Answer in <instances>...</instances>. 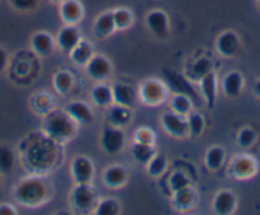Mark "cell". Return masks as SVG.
Instances as JSON below:
<instances>
[{
	"mask_svg": "<svg viewBox=\"0 0 260 215\" xmlns=\"http://www.w3.org/2000/svg\"><path fill=\"white\" fill-rule=\"evenodd\" d=\"M22 163L35 174H44L55 166L57 146L46 135H32L24 139L19 146Z\"/></svg>",
	"mask_w": 260,
	"mask_h": 215,
	"instance_id": "obj_1",
	"label": "cell"
},
{
	"mask_svg": "<svg viewBox=\"0 0 260 215\" xmlns=\"http://www.w3.org/2000/svg\"><path fill=\"white\" fill-rule=\"evenodd\" d=\"M14 199L26 207L41 206L51 196V186L42 174L27 177L18 182L13 191Z\"/></svg>",
	"mask_w": 260,
	"mask_h": 215,
	"instance_id": "obj_2",
	"label": "cell"
},
{
	"mask_svg": "<svg viewBox=\"0 0 260 215\" xmlns=\"http://www.w3.org/2000/svg\"><path fill=\"white\" fill-rule=\"evenodd\" d=\"M44 131L56 144H62L76 135L77 122L65 111H50L45 119Z\"/></svg>",
	"mask_w": 260,
	"mask_h": 215,
	"instance_id": "obj_3",
	"label": "cell"
},
{
	"mask_svg": "<svg viewBox=\"0 0 260 215\" xmlns=\"http://www.w3.org/2000/svg\"><path fill=\"white\" fill-rule=\"evenodd\" d=\"M164 81L167 89L171 90L172 94L186 95L191 99L192 105H201V95L197 92L191 81L186 76L175 71H170V69H164Z\"/></svg>",
	"mask_w": 260,
	"mask_h": 215,
	"instance_id": "obj_4",
	"label": "cell"
},
{
	"mask_svg": "<svg viewBox=\"0 0 260 215\" xmlns=\"http://www.w3.org/2000/svg\"><path fill=\"white\" fill-rule=\"evenodd\" d=\"M139 100L148 106H157L166 101L169 96V89L166 84L159 79H146L139 87Z\"/></svg>",
	"mask_w": 260,
	"mask_h": 215,
	"instance_id": "obj_5",
	"label": "cell"
},
{
	"mask_svg": "<svg viewBox=\"0 0 260 215\" xmlns=\"http://www.w3.org/2000/svg\"><path fill=\"white\" fill-rule=\"evenodd\" d=\"M72 205L78 211H92L97 206V192L91 183H77L71 194Z\"/></svg>",
	"mask_w": 260,
	"mask_h": 215,
	"instance_id": "obj_6",
	"label": "cell"
},
{
	"mask_svg": "<svg viewBox=\"0 0 260 215\" xmlns=\"http://www.w3.org/2000/svg\"><path fill=\"white\" fill-rule=\"evenodd\" d=\"M126 137L121 127L106 126L101 135V146L107 155H116L124 149Z\"/></svg>",
	"mask_w": 260,
	"mask_h": 215,
	"instance_id": "obj_7",
	"label": "cell"
},
{
	"mask_svg": "<svg viewBox=\"0 0 260 215\" xmlns=\"http://www.w3.org/2000/svg\"><path fill=\"white\" fill-rule=\"evenodd\" d=\"M162 126L165 131L171 136L177 139H184L189 136V124H187V117L176 112H167L162 116Z\"/></svg>",
	"mask_w": 260,
	"mask_h": 215,
	"instance_id": "obj_8",
	"label": "cell"
},
{
	"mask_svg": "<svg viewBox=\"0 0 260 215\" xmlns=\"http://www.w3.org/2000/svg\"><path fill=\"white\" fill-rule=\"evenodd\" d=\"M111 87L112 95H114V104L122 105V106L133 109L141 101L139 100V92L136 87L130 86L127 84H122V82L114 84V86Z\"/></svg>",
	"mask_w": 260,
	"mask_h": 215,
	"instance_id": "obj_9",
	"label": "cell"
},
{
	"mask_svg": "<svg viewBox=\"0 0 260 215\" xmlns=\"http://www.w3.org/2000/svg\"><path fill=\"white\" fill-rule=\"evenodd\" d=\"M146 23L149 31L158 39H166L170 35V21L166 12L153 9L146 17Z\"/></svg>",
	"mask_w": 260,
	"mask_h": 215,
	"instance_id": "obj_10",
	"label": "cell"
},
{
	"mask_svg": "<svg viewBox=\"0 0 260 215\" xmlns=\"http://www.w3.org/2000/svg\"><path fill=\"white\" fill-rule=\"evenodd\" d=\"M86 71L92 79L104 82L112 74V64L106 57L93 56L86 64Z\"/></svg>",
	"mask_w": 260,
	"mask_h": 215,
	"instance_id": "obj_11",
	"label": "cell"
},
{
	"mask_svg": "<svg viewBox=\"0 0 260 215\" xmlns=\"http://www.w3.org/2000/svg\"><path fill=\"white\" fill-rule=\"evenodd\" d=\"M72 176L76 183H91L94 176L92 160L84 155L74 157L72 162Z\"/></svg>",
	"mask_w": 260,
	"mask_h": 215,
	"instance_id": "obj_12",
	"label": "cell"
},
{
	"mask_svg": "<svg viewBox=\"0 0 260 215\" xmlns=\"http://www.w3.org/2000/svg\"><path fill=\"white\" fill-rule=\"evenodd\" d=\"M59 12L65 24L79 23L84 16V8L79 0H62Z\"/></svg>",
	"mask_w": 260,
	"mask_h": 215,
	"instance_id": "obj_13",
	"label": "cell"
},
{
	"mask_svg": "<svg viewBox=\"0 0 260 215\" xmlns=\"http://www.w3.org/2000/svg\"><path fill=\"white\" fill-rule=\"evenodd\" d=\"M81 40V32L77 29L76 24H65L57 34L56 44L62 51L69 54Z\"/></svg>",
	"mask_w": 260,
	"mask_h": 215,
	"instance_id": "obj_14",
	"label": "cell"
},
{
	"mask_svg": "<svg viewBox=\"0 0 260 215\" xmlns=\"http://www.w3.org/2000/svg\"><path fill=\"white\" fill-rule=\"evenodd\" d=\"M78 124L89 126L93 123L94 116L88 104L84 101H72L64 109Z\"/></svg>",
	"mask_w": 260,
	"mask_h": 215,
	"instance_id": "obj_15",
	"label": "cell"
},
{
	"mask_svg": "<svg viewBox=\"0 0 260 215\" xmlns=\"http://www.w3.org/2000/svg\"><path fill=\"white\" fill-rule=\"evenodd\" d=\"M240 49V39L236 32L224 31L217 39V50L222 57L231 58L236 56Z\"/></svg>",
	"mask_w": 260,
	"mask_h": 215,
	"instance_id": "obj_16",
	"label": "cell"
},
{
	"mask_svg": "<svg viewBox=\"0 0 260 215\" xmlns=\"http://www.w3.org/2000/svg\"><path fill=\"white\" fill-rule=\"evenodd\" d=\"M256 171V163L252 157L247 155H240L234 159L231 163V174L236 178L245 179L254 176Z\"/></svg>",
	"mask_w": 260,
	"mask_h": 215,
	"instance_id": "obj_17",
	"label": "cell"
},
{
	"mask_svg": "<svg viewBox=\"0 0 260 215\" xmlns=\"http://www.w3.org/2000/svg\"><path fill=\"white\" fill-rule=\"evenodd\" d=\"M31 45L37 56L49 57L51 56L55 49V40L49 32L39 31L32 36Z\"/></svg>",
	"mask_w": 260,
	"mask_h": 215,
	"instance_id": "obj_18",
	"label": "cell"
},
{
	"mask_svg": "<svg viewBox=\"0 0 260 215\" xmlns=\"http://www.w3.org/2000/svg\"><path fill=\"white\" fill-rule=\"evenodd\" d=\"M237 200L234 192L219 191L213 199V210L216 214L229 215L236 209Z\"/></svg>",
	"mask_w": 260,
	"mask_h": 215,
	"instance_id": "obj_19",
	"label": "cell"
},
{
	"mask_svg": "<svg viewBox=\"0 0 260 215\" xmlns=\"http://www.w3.org/2000/svg\"><path fill=\"white\" fill-rule=\"evenodd\" d=\"M201 90L203 94L204 100L207 102V106L209 109L214 108L216 105V97H217V74L216 72L212 71L208 74L201 79Z\"/></svg>",
	"mask_w": 260,
	"mask_h": 215,
	"instance_id": "obj_20",
	"label": "cell"
},
{
	"mask_svg": "<svg viewBox=\"0 0 260 215\" xmlns=\"http://www.w3.org/2000/svg\"><path fill=\"white\" fill-rule=\"evenodd\" d=\"M172 204L180 211H187L197 204V192L194 191L191 186L186 187L184 190L174 192L172 197Z\"/></svg>",
	"mask_w": 260,
	"mask_h": 215,
	"instance_id": "obj_21",
	"label": "cell"
},
{
	"mask_svg": "<svg viewBox=\"0 0 260 215\" xmlns=\"http://www.w3.org/2000/svg\"><path fill=\"white\" fill-rule=\"evenodd\" d=\"M93 30L94 35L97 37H100V39H105V37H109L110 35L114 34V31L116 30V26H115L112 11H107L100 14L96 21H94Z\"/></svg>",
	"mask_w": 260,
	"mask_h": 215,
	"instance_id": "obj_22",
	"label": "cell"
},
{
	"mask_svg": "<svg viewBox=\"0 0 260 215\" xmlns=\"http://www.w3.org/2000/svg\"><path fill=\"white\" fill-rule=\"evenodd\" d=\"M127 181V172L122 166H111L105 171L104 182L110 189H120Z\"/></svg>",
	"mask_w": 260,
	"mask_h": 215,
	"instance_id": "obj_23",
	"label": "cell"
},
{
	"mask_svg": "<svg viewBox=\"0 0 260 215\" xmlns=\"http://www.w3.org/2000/svg\"><path fill=\"white\" fill-rule=\"evenodd\" d=\"M242 86H244V77L240 72L232 71L224 76L222 81V87L226 96L229 97H237L241 94Z\"/></svg>",
	"mask_w": 260,
	"mask_h": 215,
	"instance_id": "obj_24",
	"label": "cell"
},
{
	"mask_svg": "<svg viewBox=\"0 0 260 215\" xmlns=\"http://www.w3.org/2000/svg\"><path fill=\"white\" fill-rule=\"evenodd\" d=\"M69 56H71V59L76 64H78V66H86L89 62V59L94 56L93 46L87 40H81L77 44V46L69 52Z\"/></svg>",
	"mask_w": 260,
	"mask_h": 215,
	"instance_id": "obj_25",
	"label": "cell"
},
{
	"mask_svg": "<svg viewBox=\"0 0 260 215\" xmlns=\"http://www.w3.org/2000/svg\"><path fill=\"white\" fill-rule=\"evenodd\" d=\"M92 101L101 108H110L114 104V95L112 87L106 84H99L91 91Z\"/></svg>",
	"mask_w": 260,
	"mask_h": 215,
	"instance_id": "obj_26",
	"label": "cell"
},
{
	"mask_svg": "<svg viewBox=\"0 0 260 215\" xmlns=\"http://www.w3.org/2000/svg\"><path fill=\"white\" fill-rule=\"evenodd\" d=\"M213 71V63L208 58H199L190 66L189 72H187V78L190 81L199 82L206 74Z\"/></svg>",
	"mask_w": 260,
	"mask_h": 215,
	"instance_id": "obj_27",
	"label": "cell"
},
{
	"mask_svg": "<svg viewBox=\"0 0 260 215\" xmlns=\"http://www.w3.org/2000/svg\"><path fill=\"white\" fill-rule=\"evenodd\" d=\"M109 119L111 122L112 126L116 127H124L132 119V109L126 106H122V105L112 104L110 106L109 112Z\"/></svg>",
	"mask_w": 260,
	"mask_h": 215,
	"instance_id": "obj_28",
	"label": "cell"
},
{
	"mask_svg": "<svg viewBox=\"0 0 260 215\" xmlns=\"http://www.w3.org/2000/svg\"><path fill=\"white\" fill-rule=\"evenodd\" d=\"M132 155H133L137 163L142 164V166H147L151 162L152 157L156 155V150H154L153 145L134 141L133 146H132Z\"/></svg>",
	"mask_w": 260,
	"mask_h": 215,
	"instance_id": "obj_29",
	"label": "cell"
},
{
	"mask_svg": "<svg viewBox=\"0 0 260 215\" xmlns=\"http://www.w3.org/2000/svg\"><path fill=\"white\" fill-rule=\"evenodd\" d=\"M16 166L14 151L7 145H0V174H8Z\"/></svg>",
	"mask_w": 260,
	"mask_h": 215,
	"instance_id": "obj_30",
	"label": "cell"
},
{
	"mask_svg": "<svg viewBox=\"0 0 260 215\" xmlns=\"http://www.w3.org/2000/svg\"><path fill=\"white\" fill-rule=\"evenodd\" d=\"M226 157V151L221 146H213L207 151L206 155V166L209 171H217L222 167Z\"/></svg>",
	"mask_w": 260,
	"mask_h": 215,
	"instance_id": "obj_31",
	"label": "cell"
},
{
	"mask_svg": "<svg viewBox=\"0 0 260 215\" xmlns=\"http://www.w3.org/2000/svg\"><path fill=\"white\" fill-rule=\"evenodd\" d=\"M114 14V21L116 30L120 31H124V30L129 29L134 22V16L133 12L127 8H116L112 11Z\"/></svg>",
	"mask_w": 260,
	"mask_h": 215,
	"instance_id": "obj_32",
	"label": "cell"
},
{
	"mask_svg": "<svg viewBox=\"0 0 260 215\" xmlns=\"http://www.w3.org/2000/svg\"><path fill=\"white\" fill-rule=\"evenodd\" d=\"M171 109L172 112L182 114V116H187L191 112L192 101L189 96L182 94H174L171 97Z\"/></svg>",
	"mask_w": 260,
	"mask_h": 215,
	"instance_id": "obj_33",
	"label": "cell"
},
{
	"mask_svg": "<svg viewBox=\"0 0 260 215\" xmlns=\"http://www.w3.org/2000/svg\"><path fill=\"white\" fill-rule=\"evenodd\" d=\"M167 157L164 154H156L147 164V172L151 177H159L167 169Z\"/></svg>",
	"mask_w": 260,
	"mask_h": 215,
	"instance_id": "obj_34",
	"label": "cell"
},
{
	"mask_svg": "<svg viewBox=\"0 0 260 215\" xmlns=\"http://www.w3.org/2000/svg\"><path fill=\"white\" fill-rule=\"evenodd\" d=\"M73 77H72V74L67 71L59 72L54 78L55 89H56V91L60 92L61 95L68 94L72 90V87H73Z\"/></svg>",
	"mask_w": 260,
	"mask_h": 215,
	"instance_id": "obj_35",
	"label": "cell"
},
{
	"mask_svg": "<svg viewBox=\"0 0 260 215\" xmlns=\"http://www.w3.org/2000/svg\"><path fill=\"white\" fill-rule=\"evenodd\" d=\"M94 212L99 215H116L120 212V204L115 199L107 197L97 202Z\"/></svg>",
	"mask_w": 260,
	"mask_h": 215,
	"instance_id": "obj_36",
	"label": "cell"
},
{
	"mask_svg": "<svg viewBox=\"0 0 260 215\" xmlns=\"http://www.w3.org/2000/svg\"><path fill=\"white\" fill-rule=\"evenodd\" d=\"M186 117L187 124H189V135H191L192 137L201 136L204 131V126H206L203 116L199 113H192V112H190Z\"/></svg>",
	"mask_w": 260,
	"mask_h": 215,
	"instance_id": "obj_37",
	"label": "cell"
},
{
	"mask_svg": "<svg viewBox=\"0 0 260 215\" xmlns=\"http://www.w3.org/2000/svg\"><path fill=\"white\" fill-rule=\"evenodd\" d=\"M170 189L172 190V192H177L180 190H184L186 187L191 186V181H190L189 177L184 173V172H174V173L170 176L169 179Z\"/></svg>",
	"mask_w": 260,
	"mask_h": 215,
	"instance_id": "obj_38",
	"label": "cell"
},
{
	"mask_svg": "<svg viewBox=\"0 0 260 215\" xmlns=\"http://www.w3.org/2000/svg\"><path fill=\"white\" fill-rule=\"evenodd\" d=\"M9 6L19 13H29L39 8L40 0H8Z\"/></svg>",
	"mask_w": 260,
	"mask_h": 215,
	"instance_id": "obj_39",
	"label": "cell"
},
{
	"mask_svg": "<svg viewBox=\"0 0 260 215\" xmlns=\"http://www.w3.org/2000/svg\"><path fill=\"white\" fill-rule=\"evenodd\" d=\"M255 139H256V135L252 131L251 128H242L240 131L239 137H237V141H239V145L241 147H250L255 142Z\"/></svg>",
	"mask_w": 260,
	"mask_h": 215,
	"instance_id": "obj_40",
	"label": "cell"
},
{
	"mask_svg": "<svg viewBox=\"0 0 260 215\" xmlns=\"http://www.w3.org/2000/svg\"><path fill=\"white\" fill-rule=\"evenodd\" d=\"M136 141L142 144L154 145V133L149 128H139L136 132Z\"/></svg>",
	"mask_w": 260,
	"mask_h": 215,
	"instance_id": "obj_41",
	"label": "cell"
},
{
	"mask_svg": "<svg viewBox=\"0 0 260 215\" xmlns=\"http://www.w3.org/2000/svg\"><path fill=\"white\" fill-rule=\"evenodd\" d=\"M18 214L16 207L8 202H2L0 204V215H16Z\"/></svg>",
	"mask_w": 260,
	"mask_h": 215,
	"instance_id": "obj_42",
	"label": "cell"
},
{
	"mask_svg": "<svg viewBox=\"0 0 260 215\" xmlns=\"http://www.w3.org/2000/svg\"><path fill=\"white\" fill-rule=\"evenodd\" d=\"M8 62H9L8 52H7L6 49L0 47V73H3V72L6 71L7 67H8Z\"/></svg>",
	"mask_w": 260,
	"mask_h": 215,
	"instance_id": "obj_43",
	"label": "cell"
},
{
	"mask_svg": "<svg viewBox=\"0 0 260 215\" xmlns=\"http://www.w3.org/2000/svg\"><path fill=\"white\" fill-rule=\"evenodd\" d=\"M254 91H255V94L260 97V79L259 81H256V84L254 85Z\"/></svg>",
	"mask_w": 260,
	"mask_h": 215,
	"instance_id": "obj_44",
	"label": "cell"
},
{
	"mask_svg": "<svg viewBox=\"0 0 260 215\" xmlns=\"http://www.w3.org/2000/svg\"><path fill=\"white\" fill-rule=\"evenodd\" d=\"M50 2H52V3H61L62 0H50Z\"/></svg>",
	"mask_w": 260,
	"mask_h": 215,
	"instance_id": "obj_45",
	"label": "cell"
},
{
	"mask_svg": "<svg viewBox=\"0 0 260 215\" xmlns=\"http://www.w3.org/2000/svg\"><path fill=\"white\" fill-rule=\"evenodd\" d=\"M0 190H2V177H0Z\"/></svg>",
	"mask_w": 260,
	"mask_h": 215,
	"instance_id": "obj_46",
	"label": "cell"
},
{
	"mask_svg": "<svg viewBox=\"0 0 260 215\" xmlns=\"http://www.w3.org/2000/svg\"><path fill=\"white\" fill-rule=\"evenodd\" d=\"M259 2H260V0H259Z\"/></svg>",
	"mask_w": 260,
	"mask_h": 215,
	"instance_id": "obj_47",
	"label": "cell"
}]
</instances>
